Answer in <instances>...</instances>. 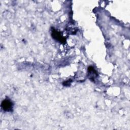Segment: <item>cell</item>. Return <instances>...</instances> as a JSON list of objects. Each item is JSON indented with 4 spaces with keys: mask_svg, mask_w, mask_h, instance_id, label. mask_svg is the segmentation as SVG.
Here are the masks:
<instances>
[{
    "mask_svg": "<svg viewBox=\"0 0 130 130\" xmlns=\"http://www.w3.org/2000/svg\"><path fill=\"white\" fill-rule=\"evenodd\" d=\"M52 36L53 39H54L55 40H56V41L59 42L62 44H64L66 43V39L61 35L60 32L56 30H54V29L52 30Z\"/></svg>",
    "mask_w": 130,
    "mask_h": 130,
    "instance_id": "cell-2",
    "label": "cell"
},
{
    "mask_svg": "<svg viewBox=\"0 0 130 130\" xmlns=\"http://www.w3.org/2000/svg\"><path fill=\"white\" fill-rule=\"evenodd\" d=\"M1 107L5 111H11L13 109V103L9 99H5L3 101Z\"/></svg>",
    "mask_w": 130,
    "mask_h": 130,
    "instance_id": "cell-1",
    "label": "cell"
}]
</instances>
